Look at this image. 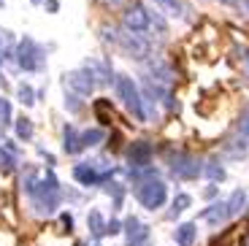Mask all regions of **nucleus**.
I'll use <instances>...</instances> for the list:
<instances>
[{"instance_id":"obj_1","label":"nucleus","mask_w":249,"mask_h":246,"mask_svg":"<svg viewBox=\"0 0 249 246\" xmlns=\"http://www.w3.org/2000/svg\"><path fill=\"white\" fill-rule=\"evenodd\" d=\"M27 197H30V206H33V211H36L38 216H52V214L60 211L62 187H60V181H57V176H54L52 168H46V171L41 173L38 184L33 187V192H27Z\"/></svg>"},{"instance_id":"obj_2","label":"nucleus","mask_w":249,"mask_h":246,"mask_svg":"<svg viewBox=\"0 0 249 246\" xmlns=\"http://www.w3.org/2000/svg\"><path fill=\"white\" fill-rule=\"evenodd\" d=\"M133 195H136V200L146 211H160L162 206H165V200H168V187H165V181H160V178L143 176L136 181Z\"/></svg>"},{"instance_id":"obj_3","label":"nucleus","mask_w":249,"mask_h":246,"mask_svg":"<svg viewBox=\"0 0 249 246\" xmlns=\"http://www.w3.org/2000/svg\"><path fill=\"white\" fill-rule=\"evenodd\" d=\"M17 68L25 73H38L46 68V52L33 35H22V41H17Z\"/></svg>"},{"instance_id":"obj_4","label":"nucleus","mask_w":249,"mask_h":246,"mask_svg":"<svg viewBox=\"0 0 249 246\" xmlns=\"http://www.w3.org/2000/svg\"><path fill=\"white\" fill-rule=\"evenodd\" d=\"M114 89H117V95L122 98L124 108L130 111L138 122H146V114H143V95H141L136 81L127 73H117L114 76Z\"/></svg>"},{"instance_id":"obj_5","label":"nucleus","mask_w":249,"mask_h":246,"mask_svg":"<svg viewBox=\"0 0 249 246\" xmlns=\"http://www.w3.org/2000/svg\"><path fill=\"white\" fill-rule=\"evenodd\" d=\"M114 168L111 162L106 165H98V160H84V162H76L73 165V178L79 187H98V184H106L111 178Z\"/></svg>"},{"instance_id":"obj_6","label":"nucleus","mask_w":249,"mask_h":246,"mask_svg":"<svg viewBox=\"0 0 249 246\" xmlns=\"http://www.w3.org/2000/svg\"><path fill=\"white\" fill-rule=\"evenodd\" d=\"M122 27L127 33H136V35H146L152 27V17L149 11L141 6V3H130V6H124L122 11Z\"/></svg>"},{"instance_id":"obj_7","label":"nucleus","mask_w":249,"mask_h":246,"mask_svg":"<svg viewBox=\"0 0 249 246\" xmlns=\"http://www.w3.org/2000/svg\"><path fill=\"white\" fill-rule=\"evenodd\" d=\"M168 171L174 173V178H181V181H193V178H198L200 173H203V168H200V162L195 160L193 154L176 152L174 157H171V162H168Z\"/></svg>"},{"instance_id":"obj_8","label":"nucleus","mask_w":249,"mask_h":246,"mask_svg":"<svg viewBox=\"0 0 249 246\" xmlns=\"http://www.w3.org/2000/svg\"><path fill=\"white\" fill-rule=\"evenodd\" d=\"M62 87H68V89H73V92H76V95H81V98H89V95H92L95 89H98L95 79H92V76H89L84 68L62 73Z\"/></svg>"},{"instance_id":"obj_9","label":"nucleus","mask_w":249,"mask_h":246,"mask_svg":"<svg viewBox=\"0 0 249 246\" xmlns=\"http://www.w3.org/2000/svg\"><path fill=\"white\" fill-rule=\"evenodd\" d=\"M152 143L146 138H138L130 141V146L124 149V157H127V168H146L152 162Z\"/></svg>"},{"instance_id":"obj_10","label":"nucleus","mask_w":249,"mask_h":246,"mask_svg":"<svg viewBox=\"0 0 249 246\" xmlns=\"http://www.w3.org/2000/svg\"><path fill=\"white\" fill-rule=\"evenodd\" d=\"M122 230L124 235H127V246H146L149 244V225H143L138 216H127V219L122 222Z\"/></svg>"},{"instance_id":"obj_11","label":"nucleus","mask_w":249,"mask_h":246,"mask_svg":"<svg viewBox=\"0 0 249 246\" xmlns=\"http://www.w3.org/2000/svg\"><path fill=\"white\" fill-rule=\"evenodd\" d=\"M81 68L92 76L98 87H100V84H111V81H114L111 65H108V62H103V60H92V57H87V60L81 62Z\"/></svg>"},{"instance_id":"obj_12","label":"nucleus","mask_w":249,"mask_h":246,"mask_svg":"<svg viewBox=\"0 0 249 246\" xmlns=\"http://www.w3.org/2000/svg\"><path fill=\"white\" fill-rule=\"evenodd\" d=\"M62 152L71 154V157H76V154L84 152V146H81V133L71 122L62 124Z\"/></svg>"},{"instance_id":"obj_13","label":"nucleus","mask_w":249,"mask_h":246,"mask_svg":"<svg viewBox=\"0 0 249 246\" xmlns=\"http://www.w3.org/2000/svg\"><path fill=\"white\" fill-rule=\"evenodd\" d=\"M195 238H198V228H195V222H184L179 228L174 230V244L176 246H193Z\"/></svg>"},{"instance_id":"obj_14","label":"nucleus","mask_w":249,"mask_h":246,"mask_svg":"<svg viewBox=\"0 0 249 246\" xmlns=\"http://www.w3.org/2000/svg\"><path fill=\"white\" fill-rule=\"evenodd\" d=\"M11 127H14L19 141H33V136H36V124H33L30 117H17Z\"/></svg>"},{"instance_id":"obj_15","label":"nucleus","mask_w":249,"mask_h":246,"mask_svg":"<svg viewBox=\"0 0 249 246\" xmlns=\"http://www.w3.org/2000/svg\"><path fill=\"white\" fill-rule=\"evenodd\" d=\"M87 228H89V233H92V238H103V235H106V219H103L100 209H89Z\"/></svg>"},{"instance_id":"obj_16","label":"nucleus","mask_w":249,"mask_h":246,"mask_svg":"<svg viewBox=\"0 0 249 246\" xmlns=\"http://www.w3.org/2000/svg\"><path fill=\"white\" fill-rule=\"evenodd\" d=\"M106 141V130L103 127H89V130H81V146L84 149H95Z\"/></svg>"},{"instance_id":"obj_17","label":"nucleus","mask_w":249,"mask_h":246,"mask_svg":"<svg viewBox=\"0 0 249 246\" xmlns=\"http://www.w3.org/2000/svg\"><path fill=\"white\" fill-rule=\"evenodd\" d=\"M17 100L25 105V108H33L36 100H38V92L27 84V81H19V84H17Z\"/></svg>"},{"instance_id":"obj_18","label":"nucleus","mask_w":249,"mask_h":246,"mask_svg":"<svg viewBox=\"0 0 249 246\" xmlns=\"http://www.w3.org/2000/svg\"><path fill=\"white\" fill-rule=\"evenodd\" d=\"M81 105H84V98L76 95L73 89H68V87H62V108L71 111V114H79Z\"/></svg>"},{"instance_id":"obj_19","label":"nucleus","mask_w":249,"mask_h":246,"mask_svg":"<svg viewBox=\"0 0 249 246\" xmlns=\"http://www.w3.org/2000/svg\"><path fill=\"white\" fill-rule=\"evenodd\" d=\"M200 216H203V219H209V222L214 225V228H217V225H219L222 219H228V206H225V203H212Z\"/></svg>"},{"instance_id":"obj_20","label":"nucleus","mask_w":249,"mask_h":246,"mask_svg":"<svg viewBox=\"0 0 249 246\" xmlns=\"http://www.w3.org/2000/svg\"><path fill=\"white\" fill-rule=\"evenodd\" d=\"M157 8H162V11L168 14V17H184V3L181 0H152Z\"/></svg>"},{"instance_id":"obj_21","label":"nucleus","mask_w":249,"mask_h":246,"mask_svg":"<svg viewBox=\"0 0 249 246\" xmlns=\"http://www.w3.org/2000/svg\"><path fill=\"white\" fill-rule=\"evenodd\" d=\"M190 206H193V197L187 195V192H179V195L174 197V206H171L168 216H171V219H176V216H179V214H184V211L190 209Z\"/></svg>"},{"instance_id":"obj_22","label":"nucleus","mask_w":249,"mask_h":246,"mask_svg":"<svg viewBox=\"0 0 249 246\" xmlns=\"http://www.w3.org/2000/svg\"><path fill=\"white\" fill-rule=\"evenodd\" d=\"M225 206H228V216H236L238 211L247 206V192H244V190H236V192L231 195V200H228Z\"/></svg>"},{"instance_id":"obj_23","label":"nucleus","mask_w":249,"mask_h":246,"mask_svg":"<svg viewBox=\"0 0 249 246\" xmlns=\"http://www.w3.org/2000/svg\"><path fill=\"white\" fill-rule=\"evenodd\" d=\"M17 162H19V157H14V154L0 143V171H3V173H14V171H17Z\"/></svg>"},{"instance_id":"obj_24","label":"nucleus","mask_w":249,"mask_h":246,"mask_svg":"<svg viewBox=\"0 0 249 246\" xmlns=\"http://www.w3.org/2000/svg\"><path fill=\"white\" fill-rule=\"evenodd\" d=\"M103 190H106V195H111L114 197V209H122V195H124V187L119 184V181H108L106 187H103Z\"/></svg>"},{"instance_id":"obj_25","label":"nucleus","mask_w":249,"mask_h":246,"mask_svg":"<svg viewBox=\"0 0 249 246\" xmlns=\"http://www.w3.org/2000/svg\"><path fill=\"white\" fill-rule=\"evenodd\" d=\"M203 171H206V176L212 178V181H222V178H225V168H222V162H219L217 157H212Z\"/></svg>"},{"instance_id":"obj_26","label":"nucleus","mask_w":249,"mask_h":246,"mask_svg":"<svg viewBox=\"0 0 249 246\" xmlns=\"http://www.w3.org/2000/svg\"><path fill=\"white\" fill-rule=\"evenodd\" d=\"M0 124H3V127L14 124V117H11V103H8L6 98H0Z\"/></svg>"},{"instance_id":"obj_27","label":"nucleus","mask_w":249,"mask_h":246,"mask_svg":"<svg viewBox=\"0 0 249 246\" xmlns=\"http://www.w3.org/2000/svg\"><path fill=\"white\" fill-rule=\"evenodd\" d=\"M60 225L65 228V233H73V216H71L68 211H62L60 214Z\"/></svg>"},{"instance_id":"obj_28","label":"nucleus","mask_w":249,"mask_h":246,"mask_svg":"<svg viewBox=\"0 0 249 246\" xmlns=\"http://www.w3.org/2000/svg\"><path fill=\"white\" fill-rule=\"evenodd\" d=\"M117 233H122V222H119V219H108L106 222V235H117Z\"/></svg>"},{"instance_id":"obj_29","label":"nucleus","mask_w":249,"mask_h":246,"mask_svg":"<svg viewBox=\"0 0 249 246\" xmlns=\"http://www.w3.org/2000/svg\"><path fill=\"white\" fill-rule=\"evenodd\" d=\"M44 11L46 14H57L60 11V0H44Z\"/></svg>"},{"instance_id":"obj_30","label":"nucleus","mask_w":249,"mask_h":246,"mask_svg":"<svg viewBox=\"0 0 249 246\" xmlns=\"http://www.w3.org/2000/svg\"><path fill=\"white\" fill-rule=\"evenodd\" d=\"M38 157H41V160H46V165H49V168H54V157H52L44 146H38Z\"/></svg>"},{"instance_id":"obj_31","label":"nucleus","mask_w":249,"mask_h":246,"mask_svg":"<svg viewBox=\"0 0 249 246\" xmlns=\"http://www.w3.org/2000/svg\"><path fill=\"white\" fill-rule=\"evenodd\" d=\"M0 89H8V81H6V73H3V57H0Z\"/></svg>"},{"instance_id":"obj_32","label":"nucleus","mask_w":249,"mask_h":246,"mask_svg":"<svg viewBox=\"0 0 249 246\" xmlns=\"http://www.w3.org/2000/svg\"><path fill=\"white\" fill-rule=\"evenodd\" d=\"M238 130H241L244 136H249V114L244 117V122H238Z\"/></svg>"},{"instance_id":"obj_33","label":"nucleus","mask_w":249,"mask_h":246,"mask_svg":"<svg viewBox=\"0 0 249 246\" xmlns=\"http://www.w3.org/2000/svg\"><path fill=\"white\" fill-rule=\"evenodd\" d=\"M214 195H217V187H206V190H203V197H214Z\"/></svg>"},{"instance_id":"obj_34","label":"nucleus","mask_w":249,"mask_h":246,"mask_svg":"<svg viewBox=\"0 0 249 246\" xmlns=\"http://www.w3.org/2000/svg\"><path fill=\"white\" fill-rule=\"evenodd\" d=\"M33 6H44V0H30Z\"/></svg>"},{"instance_id":"obj_35","label":"nucleus","mask_w":249,"mask_h":246,"mask_svg":"<svg viewBox=\"0 0 249 246\" xmlns=\"http://www.w3.org/2000/svg\"><path fill=\"white\" fill-rule=\"evenodd\" d=\"M3 49H6V43H3V35H0V54H3Z\"/></svg>"},{"instance_id":"obj_36","label":"nucleus","mask_w":249,"mask_h":246,"mask_svg":"<svg viewBox=\"0 0 249 246\" xmlns=\"http://www.w3.org/2000/svg\"><path fill=\"white\" fill-rule=\"evenodd\" d=\"M3 6H6V0H0V8H3Z\"/></svg>"},{"instance_id":"obj_37","label":"nucleus","mask_w":249,"mask_h":246,"mask_svg":"<svg viewBox=\"0 0 249 246\" xmlns=\"http://www.w3.org/2000/svg\"><path fill=\"white\" fill-rule=\"evenodd\" d=\"M95 246H100V244H95Z\"/></svg>"}]
</instances>
